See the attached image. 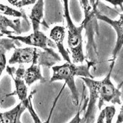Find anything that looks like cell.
<instances>
[{
  "label": "cell",
  "instance_id": "6da1fadb",
  "mask_svg": "<svg viewBox=\"0 0 123 123\" xmlns=\"http://www.w3.org/2000/svg\"><path fill=\"white\" fill-rule=\"evenodd\" d=\"M91 66V64L77 65L73 62H66L61 65H54L51 68L53 74L50 79V83L57 80H64L71 92L74 104L78 106L79 104V93L75 85V78L80 76L81 78L93 79V76L89 70Z\"/></svg>",
  "mask_w": 123,
  "mask_h": 123
},
{
  "label": "cell",
  "instance_id": "7a4b0ae2",
  "mask_svg": "<svg viewBox=\"0 0 123 123\" xmlns=\"http://www.w3.org/2000/svg\"><path fill=\"white\" fill-rule=\"evenodd\" d=\"M64 16L67 23L68 46L72 56V62L75 64H83L85 55L83 48V30L90 19L85 18L80 26H76L73 23L69 10V0H62Z\"/></svg>",
  "mask_w": 123,
  "mask_h": 123
},
{
  "label": "cell",
  "instance_id": "3957f363",
  "mask_svg": "<svg viewBox=\"0 0 123 123\" xmlns=\"http://www.w3.org/2000/svg\"><path fill=\"white\" fill-rule=\"evenodd\" d=\"M113 69H110L109 74L102 80H95L93 78H83L81 79L86 83L89 90L93 91L98 98V108L101 109L104 103L120 104L121 91L117 88L111 80V73Z\"/></svg>",
  "mask_w": 123,
  "mask_h": 123
},
{
  "label": "cell",
  "instance_id": "277c9868",
  "mask_svg": "<svg viewBox=\"0 0 123 123\" xmlns=\"http://www.w3.org/2000/svg\"><path fill=\"white\" fill-rule=\"evenodd\" d=\"M7 36L10 38L19 41L20 42L25 44L44 50L45 51H47L55 56H59V55L54 50L56 49L54 42L49 37H48L46 34L40 31H33L31 34L25 36L14 35H9Z\"/></svg>",
  "mask_w": 123,
  "mask_h": 123
},
{
  "label": "cell",
  "instance_id": "5b68a950",
  "mask_svg": "<svg viewBox=\"0 0 123 123\" xmlns=\"http://www.w3.org/2000/svg\"><path fill=\"white\" fill-rule=\"evenodd\" d=\"M94 15H96L97 19L104 21L105 23L109 24L116 31L117 41L112 52V59L110 65V69H113L117 55L123 46V14L119 15V18L118 20H112L108 18L107 16L99 13L98 12L96 11V10H95Z\"/></svg>",
  "mask_w": 123,
  "mask_h": 123
},
{
  "label": "cell",
  "instance_id": "8992f818",
  "mask_svg": "<svg viewBox=\"0 0 123 123\" xmlns=\"http://www.w3.org/2000/svg\"><path fill=\"white\" fill-rule=\"evenodd\" d=\"M41 49L36 47L15 48L8 62L10 65H23V64H36L38 65V59Z\"/></svg>",
  "mask_w": 123,
  "mask_h": 123
},
{
  "label": "cell",
  "instance_id": "52a82bcc",
  "mask_svg": "<svg viewBox=\"0 0 123 123\" xmlns=\"http://www.w3.org/2000/svg\"><path fill=\"white\" fill-rule=\"evenodd\" d=\"M7 70L9 73V74L11 75V76H12V79L14 80L15 86V93L18 96V98L20 100L21 103H23V104L26 107V109H28V111H30L31 116L33 117V118L34 119V122L35 123H41L40 119L38 118V117L35 113V111H34V110L33 109V106L31 104V102L30 101V100L28 98V86L25 83L24 80L20 76L15 75L12 73V72L11 71L10 68H7Z\"/></svg>",
  "mask_w": 123,
  "mask_h": 123
},
{
  "label": "cell",
  "instance_id": "ba28073f",
  "mask_svg": "<svg viewBox=\"0 0 123 123\" xmlns=\"http://www.w3.org/2000/svg\"><path fill=\"white\" fill-rule=\"evenodd\" d=\"M65 34L66 31L64 26L55 25L50 31L49 38L56 44V49H58L62 56L63 59L65 60L66 62H72V59L70 56V51H68L66 49L64 44Z\"/></svg>",
  "mask_w": 123,
  "mask_h": 123
},
{
  "label": "cell",
  "instance_id": "9c48e42d",
  "mask_svg": "<svg viewBox=\"0 0 123 123\" xmlns=\"http://www.w3.org/2000/svg\"><path fill=\"white\" fill-rule=\"evenodd\" d=\"M0 33L4 35H12V33L20 34L22 33L20 20H11L5 15L0 14Z\"/></svg>",
  "mask_w": 123,
  "mask_h": 123
},
{
  "label": "cell",
  "instance_id": "30bf717a",
  "mask_svg": "<svg viewBox=\"0 0 123 123\" xmlns=\"http://www.w3.org/2000/svg\"><path fill=\"white\" fill-rule=\"evenodd\" d=\"M25 109L26 107L20 102L9 111H0V123H22L20 117Z\"/></svg>",
  "mask_w": 123,
  "mask_h": 123
},
{
  "label": "cell",
  "instance_id": "8fae6325",
  "mask_svg": "<svg viewBox=\"0 0 123 123\" xmlns=\"http://www.w3.org/2000/svg\"><path fill=\"white\" fill-rule=\"evenodd\" d=\"M43 8L44 0H37L32 7L31 12L28 15L31 21L32 28L33 31H39V28L43 21Z\"/></svg>",
  "mask_w": 123,
  "mask_h": 123
},
{
  "label": "cell",
  "instance_id": "7c38bea8",
  "mask_svg": "<svg viewBox=\"0 0 123 123\" xmlns=\"http://www.w3.org/2000/svg\"><path fill=\"white\" fill-rule=\"evenodd\" d=\"M22 78L28 86H31L33 83L38 80L45 82V78L41 71V67L36 64H32L29 68L25 69Z\"/></svg>",
  "mask_w": 123,
  "mask_h": 123
},
{
  "label": "cell",
  "instance_id": "4fadbf2b",
  "mask_svg": "<svg viewBox=\"0 0 123 123\" xmlns=\"http://www.w3.org/2000/svg\"><path fill=\"white\" fill-rule=\"evenodd\" d=\"M0 14L4 15H8L13 18H23L25 20L28 21L27 15L21 11H19L18 10H15L12 7H10V6H7L6 5L0 3Z\"/></svg>",
  "mask_w": 123,
  "mask_h": 123
},
{
  "label": "cell",
  "instance_id": "5bb4252c",
  "mask_svg": "<svg viewBox=\"0 0 123 123\" xmlns=\"http://www.w3.org/2000/svg\"><path fill=\"white\" fill-rule=\"evenodd\" d=\"M4 34L0 33V45H4L5 46L8 50H10L11 49H15L16 46H20L21 42L19 41L10 38H5Z\"/></svg>",
  "mask_w": 123,
  "mask_h": 123
},
{
  "label": "cell",
  "instance_id": "9a60e30c",
  "mask_svg": "<svg viewBox=\"0 0 123 123\" xmlns=\"http://www.w3.org/2000/svg\"><path fill=\"white\" fill-rule=\"evenodd\" d=\"M7 51H8V49L5 46L0 45V77L7 67Z\"/></svg>",
  "mask_w": 123,
  "mask_h": 123
},
{
  "label": "cell",
  "instance_id": "2e32d148",
  "mask_svg": "<svg viewBox=\"0 0 123 123\" xmlns=\"http://www.w3.org/2000/svg\"><path fill=\"white\" fill-rule=\"evenodd\" d=\"M105 110V119L104 123H112L113 118L116 113L114 106H108L104 108Z\"/></svg>",
  "mask_w": 123,
  "mask_h": 123
},
{
  "label": "cell",
  "instance_id": "e0dca14e",
  "mask_svg": "<svg viewBox=\"0 0 123 123\" xmlns=\"http://www.w3.org/2000/svg\"><path fill=\"white\" fill-rule=\"evenodd\" d=\"M81 6L83 9V12L85 14V18L89 17V16H93L94 15V12L95 10H93L89 0H80Z\"/></svg>",
  "mask_w": 123,
  "mask_h": 123
},
{
  "label": "cell",
  "instance_id": "ac0fdd59",
  "mask_svg": "<svg viewBox=\"0 0 123 123\" xmlns=\"http://www.w3.org/2000/svg\"><path fill=\"white\" fill-rule=\"evenodd\" d=\"M96 111H86L83 117L82 118L84 123H94Z\"/></svg>",
  "mask_w": 123,
  "mask_h": 123
},
{
  "label": "cell",
  "instance_id": "d6986e66",
  "mask_svg": "<svg viewBox=\"0 0 123 123\" xmlns=\"http://www.w3.org/2000/svg\"><path fill=\"white\" fill-rule=\"evenodd\" d=\"M36 2H37V0H20V1L18 2L16 7L21 8V7H23L29 6V5H34Z\"/></svg>",
  "mask_w": 123,
  "mask_h": 123
},
{
  "label": "cell",
  "instance_id": "ffe728a7",
  "mask_svg": "<svg viewBox=\"0 0 123 123\" xmlns=\"http://www.w3.org/2000/svg\"><path fill=\"white\" fill-rule=\"evenodd\" d=\"M81 114V111L79 109L78 111V112L76 113V114L75 115V117L71 119V121L68 123H84V121L83 120V119L80 117Z\"/></svg>",
  "mask_w": 123,
  "mask_h": 123
},
{
  "label": "cell",
  "instance_id": "44dd1931",
  "mask_svg": "<svg viewBox=\"0 0 123 123\" xmlns=\"http://www.w3.org/2000/svg\"><path fill=\"white\" fill-rule=\"evenodd\" d=\"M107 2H109L110 4H111L112 5H114V7H117L119 6V7L123 10V0H105Z\"/></svg>",
  "mask_w": 123,
  "mask_h": 123
},
{
  "label": "cell",
  "instance_id": "7402d4cb",
  "mask_svg": "<svg viewBox=\"0 0 123 123\" xmlns=\"http://www.w3.org/2000/svg\"><path fill=\"white\" fill-rule=\"evenodd\" d=\"M104 119H105V110L104 109L101 110V112L98 117L96 123H104Z\"/></svg>",
  "mask_w": 123,
  "mask_h": 123
},
{
  "label": "cell",
  "instance_id": "603a6c76",
  "mask_svg": "<svg viewBox=\"0 0 123 123\" xmlns=\"http://www.w3.org/2000/svg\"><path fill=\"white\" fill-rule=\"evenodd\" d=\"M116 123H123V104L122 105V106L120 108L119 114L117 118Z\"/></svg>",
  "mask_w": 123,
  "mask_h": 123
},
{
  "label": "cell",
  "instance_id": "cb8c5ba5",
  "mask_svg": "<svg viewBox=\"0 0 123 123\" xmlns=\"http://www.w3.org/2000/svg\"><path fill=\"white\" fill-rule=\"evenodd\" d=\"M7 1L11 5H12V6H14V7H17L18 2L20 1V0H7Z\"/></svg>",
  "mask_w": 123,
  "mask_h": 123
},
{
  "label": "cell",
  "instance_id": "d4e9b609",
  "mask_svg": "<svg viewBox=\"0 0 123 123\" xmlns=\"http://www.w3.org/2000/svg\"><path fill=\"white\" fill-rule=\"evenodd\" d=\"M89 2H90V5H91V6L92 8L96 7V5L95 3V0H89Z\"/></svg>",
  "mask_w": 123,
  "mask_h": 123
},
{
  "label": "cell",
  "instance_id": "484cf974",
  "mask_svg": "<svg viewBox=\"0 0 123 123\" xmlns=\"http://www.w3.org/2000/svg\"><path fill=\"white\" fill-rule=\"evenodd\" d=\"M41 123H42V122H41Z\"/></svg>",
  "mask_w": 123,
  "mask_h": 123
}]
</instances>
